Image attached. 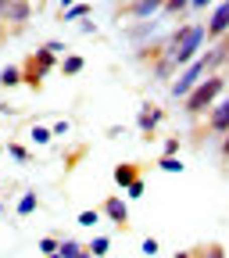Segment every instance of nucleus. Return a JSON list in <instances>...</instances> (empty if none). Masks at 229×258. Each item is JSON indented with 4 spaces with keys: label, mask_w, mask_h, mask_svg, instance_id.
<instances>
[{
    "label": "nucleus",
    "mask_w": 229,
    "mask_h": 258,
    "mask_svg": "<svg viewBox=\"0 0 229 258\" xmlns=\"http://www.w3.org/2000/svg\"><path fill=\"white\" fill-rule=\"evenodd\" d=\"M225 86H229V83H225V79H222L218 72L204 76V79H201L197 86H193V90H190V93L183 97V108H186L190 115H201V111H208V108H211V104L218 101V97L225 93Z\"/></svg>",
    "instance_id": "2"
},
{
    "label": "nucleus",
    "mask_w": 229,
    "mask_h": 258,
    "mask_svg": "<svg viewBox=\"0 0 229 258\" xmlns=\"http://www.w3.org/2000/svg\"><path fill=\"white\" fill-rule=\"evenodd\" d=\"M0 86H22V69H15V64H8V69L0 72Z\"/></svg>",
    "instance_id": "13"
},
{
    "label": "nucleus",
    "mask_w": 229,
    "mask_h": 258,
    "mask_svg": "<svg viewBox=\"0 0 229 258\" xmlns=\"http://www.w3.org/2000/svg\"><path fill=\"white\" fill-rule=\"evenodd\" d=\"M101 258H104V254H101Z\"/></svg>",
    "instance_id": "34"
},
{
    "label": "nucleus",
    "mask_w": 229,
    "mask_h": 258,
    "mask_svg": "<svg viewBox=\"0 0 229 258\" xmlns=\"http://www.w3.org/2000/svg\"><path fill=\"white\" fill-rule=\"evenodd\" d=\"M57 254H61V258H83L86 247H83L79 240H61V244H57Z\"/></svg>",
    "instance_id": "11"
},
{
    "label": "nucleus",
    "mask_w": 229,
    "mask_h": 258,
    "mask_svg": "<svg viewBox=\"0 0 229 258\" xmlns=\"http://www.w3.org/2000/svg\"><path fill=\"white\" fill-rule=\"evenodd\" d=\"M211 4H215V0H190L193 11H204V8H211Z\"/></svg>",
    "instance_id": "25"
},
{
    "label": "nucleus",
    "mask_w": 229,
    "mask_h": 258,
    "mask_svg": "<svg viewBox=\"0 0 229 258\" xmlns=\"http://www.w3.org/2000/svg\"><path fill=\"white\" fill-rule=\"evenodd\" d=\"M176 258H190V251H179V254H176Z\"/></svg>",
    "instance_id": "29"
},
{
    "label": "nucleus",
    "mask_w": 229,
    "mask_h": 258,
    "mask_svg": "<svg viewBox=\"0 0 229 258\" xmlns=\"http://www.w3.org/2000/svg\"><path fill=\"white\" fill-rule=\"evenodd\" d=\"M161 118H165V115H161V111H158L154 104H147V108L140 111V118H136V125L143 129V133H154V125H158Z\"/></svg>",
    "instance_id": "10"
},
{
    "label": "nucleus",
    "mask_w": 229,
    "mask_h": 258,
    "mask_svg": "<svg viewBox=\"0 0 229 258\" xmlns=\"http://www.w3.org/2000/svg\"><path fill=\"white\" fill-rule=\"evenodd\" d=\"M61 8H72V0H61Z\"/></svg>",
    "instance_id": "30"
},
{
    "label": "nucleus",
    "mask_w": 229,
    "mask_h": 258,
    "mask_svg": "<svg viewBox=\"0 0 229 258\" xmlns=\"http://www.w3.org/2000/svg\"><path fill=\"white\" fill-rule=\"evenodd\" d=\"M8 151H11V158H15V161H29V151H25L22 144H8Z\"/></svg>",
    "instance_id": "21"
},
{
    "label": "nucleus",
    "mask_w": 229,
    "mask_h": 258,
    "mask_svg": "<svg viewBox=\"0 0 229 258\" xmlns=\"http://www.w3.org/2000/svg\"><path fill=\"white\" fill-rule=\"evenodd\" d=\"M176 151H179V140H176V137H172V140H165V154H176Z\"/></svg>",
    "instance_id": "27"
},
{
    "label": "nucleus",
    "mask_w": 229,
    "mask_h": 258,
    "mask_svg": "<svg viewBox=\"0 0 229 258\" xmlns=\"http://www.w3.org/2000/svg\"><path fill=\"white\" fill-rule=\"evenodd\" d=\"M143 254H158V240L147 237V240H143Z\"/></svg>",
    "instance_id": "26"
},
{
    "label": "nucleus",
    "mask_w": 229,
    "mask_h": 258,
    "mask_svg": "<svg viewBox=\"0 0 229 258\" xmlns=\"http://www.w3.org/2000/svg\"><path fill=\"white\" fill-rule=\"evenodd\" d=\"M83 258H93V254H90V251H86V254H83Z\"/></svg>",
    "instance_id": "32"
},
{
    "label": "nucleus",
    "mask_w": 229,
    "mask_h": 258,
    "mask_svg": "<svg viewBox=\"0 0 229 258\" xmlns=\"http://www.w3.org/2000/svg\"><path fill=\"white\" fill-rule=\"evenodd\" d=\"M158 165L165 169V172H183V161H179V158H172V154H165V158L158 161Z\"/></svg>",
    "instance_id": "17"
},
{
    "label": "nucleus",
    "mask_w": 229,
    "mask_h": 258,
    "mask_svg": "<svg viewBox=\"0 0 229 258\" xmlns=\"http://www.w3.org/2000/svg\"><path fill=\"white\" fill-rule=\"evenodd\" d=\"M40 251H43V254H54V251H57V240H54V237H43V240H40Z\"/></svg>",
    "instance_id": "23"
},
{
    "label": "nucleus",
    "mask_w": 229,
    "mask_h": 258,
    "mask_svg": "<svg viewBox=\"0 0 229 258\" xmlns=\"http://www.w3.org/2000/svg\"><path fill=\"white\" fill-rule=\"evenodd\" d=\"M83 64H86V61H83L79 54H68V57L61 61V76H79V72H83Z\"/></svg>",
    "instance_id": "12"
},
{
    "label": "nucleus",
    "mask_w": 229,
    "mask_h": 258,
    "mask_svg": "<svg viewBox=\"0 0 229 258\" xmlns=\"http://www.w3.org/2000/svg\"><path fill=\"white\" fill-rule=\"evenodd\" d=\"M204 32H208V40H222V36H229V0H222V4L211 11Z\"/></svg>",
    "instance_id": "4"
},
{
    "label": "nucleus",
    "mask_w": 229,
    "mask_h": 258,
    "mask_svg": "<svg viewBox=\"0 0 229 258\" xmlns=\"http://www.w3.org/2000/svg\"><path fill=\"white\" fill-rule=\"evenodd\" d=\"M190 8V0H165V8H161V11H165V15H183Z\"/></svg>",
    "instance_id": "16"
},
{
    "label": "nucleus",
    "mask_w": 229,
    "mask_h": 258,
    "mask_svg": "<svg viewBox=\"0 0 229 258\" xmlns=\"http://www.w3.org/2000/svg\"><path fill=\"white\" fill-rule=\"evenodd\" d=\"M57 64V57L43 47V50H36V54H29L25 57V64H22V83L25 86H32V90H40L43 86V79H47V72Z\"/></svg>",
    "instance_id": "3"
},
{
    "label": "nucleus",
    "mask_w": 229,
    "mask_h": 258,
    "mask_svg": "<svg viewBox=\"0 0 229 258\" xmlns=\"http://www.w3.org/2000/svg\"><path fill=\"white\" fill-rule=\"evenodd\" d=\"M47 258H61V254H57V251H54V254H47Z\"/></svg>",
    "instance_id": "31"
},
{
    "label": "nucleus",
    "mask_w": 229,
    "mask_h": 258,
    "mask_svg": "<svg viewBox=\"0 0 229 258\" xmlns=\"http://www.w3.org/2000/svg\"><path fill=\"white\" fill-rule=\"evenodd\" d=\"M108 247H111V240H108V237H93L86 251H90L93 258H101V254H108Z\"/></svg>",
    "instance_id": "14"
},
{
    "label": "nucleus",
    "mask_w": 229,
    "mask_h": 258,
    "mask_svg": "<svg viewBox=\"0 0 229 258\" xmlns=\"http://www.w3.org/2000/svg\"><path fill=\"white\" fill-rule=\"evenodd\" d=\"M32 140H36V144H47V140H50V129L36 125V129H32Z\"/></svg>",
    "instance_id": "22"
},
{
    "label": "nucleus",
    "mask_w": 229,
    "mask_h": 258,
    "mask_svg": "<svg viewBox=\"0 0 229 258\" xmlns=\"http://www.w3.org/2000/svg\"><path fill=\"white\" fill-rule=\"evenodd\" d=\"M125 190H129V198H143V194H147V183H143V179H133Z\"/></svg>",
    "instance_id": "19"
},
{
    "label": "nucleus",
    "mask_w": 229,
    "mask_h": 258,
    "mask_svg": "<svg viewBox=\"0 0 229 258\" xmlns=\"http://www.w3.org/2000/svg\"><path fill=\"white\" fill-rule=\"evenodd\" d=\"M133 179H140V165H136V161H122V165H115V183L118 186H129Z\"/></svg>",
    "instance_id": "8"
},
{
    "label": "nucleus",
    "mask_w": 229,
    "mask_h": 258,
    "mask_svg": "<svg viewBox=\"0 0 229 258\" xmlns=\"http://www.w3.org/2000/svg\"><path fill=\"white\" fill-rule=\"evenodd\" d=\"M86 15H90V4H75V8L64 11V22H75V18H86Z\"/></svg>",
    "instance_id": "18"
},
{
    "label": "nucleus",
    "mask_w": 229,
    "mask_h": 258,
    "mask_svg": "<svg viewBox=\"0 0 229 258\" xmlns=\"http://www.w3.org/2000/svg\"><path fill=\"white\" fill-rule=\"evenodd\" d=\"M211 115H208V125H211V133H225L229 129V93H222L218 101L208 108Z\"/></svg>",
    "instance_id": "5"
},
{
    "label": "nucleus",
    "mask_w": 229,
    "mask_h": 258,
    "mask_svg": "<svg viewBox=\"0 0 229 258\" xmlns=\"http://www.w3.org/2000/svg\"><path fill=\"white\" fill-rule=\"evenodd\" d=\"M97 219H101V212H93V208H86V212H79V226H93Z\"/></svg>",
    "instance_id": "20"
},
{
    "label": "nucleus",
    "mask_w": 229,
    "mask_h": 258,
    "mask_svg": "<svg viewBox=\"0 0 229 258\" xmlns=\"http://www.w3.org/2000/svg\"><path fill=\"white\" fill-rule=\"evenodd\" d=\"M29 0H11L8 4V11H4V22H11V25H18V22H25L29 18Z\"/></svg>",
    "instance_id": "9"
},
{
    "label": "nucleus",
    "mask_w": 229,
    "mask_h": 258,
    "mask_svg": "<svg viewBox=\"0 0 229 258\" xmlns=\"http://www.w3.org/2000/svg\"><path fill=\"white\" fill-rule=\"evenodd\" d=\"M204 25H183V29H176L172 32V40H169V69H183V64H190L193 57L201 54V47H204Z\"/></svg>",
    "instance_id": "1"
},
{
    "label": "nucleus",
    "mask_w": 229,
    "mask_h": 258,
    "mask_svg": "<svg viewBox=\"0 0 229 258\" xmlns=\"http://www.w3.org/2000/svg\"><path fill=\"white\" fill-rule=\"evenodd\" d=\"M204 251H208V254H211V258H229V254H225V251H222V247H218V244H208V247H204Z\"/></svg>",
    "instance_id": "24"
},
{
    "label": "nucleus",
    "mask_w": 229,
    "mask_h": 258,
    "mask_svg": "<svg viewBox=\"0 0 229 258\" xmlns=\"http://www.w3.org/2000/svg\"><path fill=\"white\" fill-rule=\"evenodd\" d=\"M104 215H108L115 226H125V222H129V208H125L122 198H108V201H104Z\"/></svg>",
    "instance_id": "7"
},
{
    "label": "nucleus",
    "mask_w": 229,
    "mask_h": 258,
    "mask_svg": "<svg viewBox=\"0 0 229 258\" xmlns=\"http://www.w3.org/2000/svg\"><path fill=\"white\" fill-rule=\"evenodd\" d=\"M161 8H165V0H133L125 11L133 15V18H150V15H158Z\"/></svg>",
    "instance_id": "6"
},
{
    "label": "nucleus",
    "mask_w": 229,
    "mask_h": 258,
    "mask_svg": "<svg viewBox=\"0 0 229 258\" xmlns=\"http://www.w3.org/2000/svg\"><path fill=\"white\" fill-rule=\"evenodd\" d=\"M40 208V198L36 194H25V198L18 201V215H29V212H36Z\"/></svg>",
    "instance_id": "15"
},
{
    "label": "nucleus",
    "mask_w": 229,
    "mask_h": 258,
    "mask_svg": "<svg viewBox=\"0 0 229 258\" xmlns=\"http://www.w3.org/2000/svg\"><path fill=\"white\" fill-rule=\"evenodd\" d=\"M0 22H4V11H0Z\"/></svg>",
    "instance_id": "33"
},
{
    "label": "nucleus",
    "mask_w": 229,
    "mask_h": 258,
    "mask_svg": "<svg viewBox=\"0 0 229 258\" xmlns=\"http://www.w3.org/2000/svg\"><path fill=\"white\" fill-rule=\"evenodd\" d=\"M222 158H229V129H225V144H222Z\"/></svg>",
    "instance_id": "28"
}]
</instances>
